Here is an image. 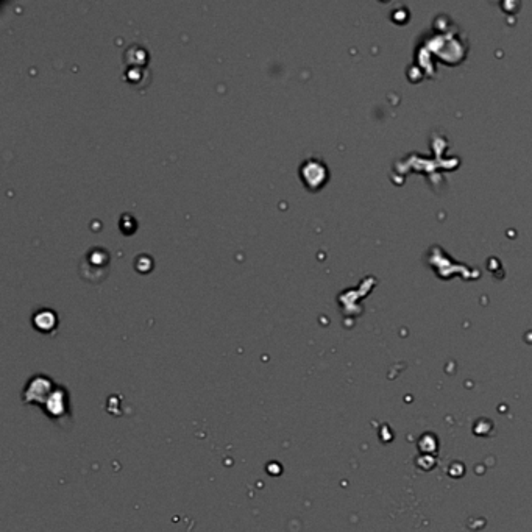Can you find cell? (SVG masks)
Segmentation results:
<instances>
[{
	"label": "cell",
	"instance_id": "cell-1",
	"mask_svg": "<svg viewBox=\"0 0 532 532\" xmlns=\"http://www.w3.org/2000/svg\"><path fill=\"white\" fill-rule=\"evenodd\" d=\"M110 265V255L105 251V248H92L80 265V272L85 280L91 283L102 281L108 273Z\"/></svg>",
	"mask_w": 532,
	"mask_h": 532
},
{
	"label": "cell",
	"instance_id": "cell-2",
	"mask_svg": "<svg viewBox=\"0 0 532 532\" xmlns=\"http://www.w3.org/2000/svg\"><path fill=\"white\" fill-rule=\"evenodd\" d=\"M35 325L36 328L42 329V331H48V329H52L57 323V317L52 311H39L36 315H35Z\"/></svg>",
	"mask_w": 532,
	"mask_h": 532
}]
</instances>
